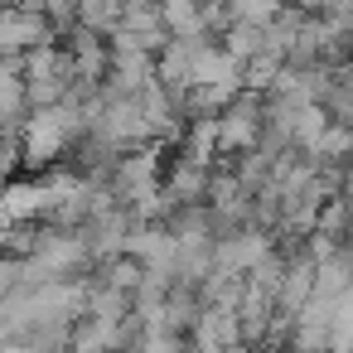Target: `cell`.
Segmentation results:
<instances>
[{"label": "cell", "mask_w": 353, "mask_h": 353, "mask_svg": "<svg viewBox=\"0 0 353 353\" xmlns=\"http://www.w3.org/2000/svg\"><path fill=\"white\" fill-rule=\"evenodd\" d=\"M121 15H126V6H117V0H88V6H78V25L102 34V39H112L121 30Z\"/></svg>", "instance_id": "7a4b0ae2"}, {"label": "cell", "mask_w": 353, "mask_h": 353, "mask_svg": "<svg viewBox=\"0 0 353 353\" xmlns=\"http://www.w3.org/2000/svg\"><path fill=\"white\" fill-rule=\"evenodd\" d=\"M343 194H348V199H353V165H348V170H343Z\"/></svg>", "instance_id": "3957f363"}, {"label": "cell", "mask_w": 353, "mask_h": 353, "mask_svg": "<svg viewBox=\"0 0 353 353\" xmlns=\"http://www.w3.org/2000/svg\"><path fill=\"white\" fill-rule=\"evenodd\" d=\"M314 232L343 247V242H348V232H353V199H348V194L329 199V203L319 208V228H314Z\"/></svg>", "instance_id": "6da1fadb"}]
</instances>
